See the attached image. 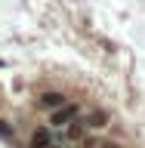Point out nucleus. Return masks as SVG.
<instances>
[{
  "mask_svg": "<svg viewBox=\"0 0 145 148\" xmlns=\"http://www.w3.org/2000/svg\"><path fill=\"white\" fill-rule=\"evenodd\" d=\"M74 117H77V108H74V105H59V108L53 111V117H49V123L62 130L65 123H71Z\"/></svg>",
  "mask_w": 145,
  "mask_h": 148,
  "instance_id": "f257e3e1",
  "label": "nucleus"
},
{
  "mask_svg": "<svg viewBox=\"0 0 145 148\" xmlns=\"http://www.w3.org/2000/svg\"><path fill=\"white\" fill-rule=\"evenodd\" d=\"M108 123V117H105V111H99V108H93L87 117H83V127H93V130H102Z\"/></svg>",
  "mask_w": 145,
  "mask_h": 148,
  "instance_id": "f03ea898",
  "label": "nucleus"
},
{
  "mask_svg": "<svg viewBox=\"0 0 145 148\" xmlns=\"http://www.w3.org/2000/svg\"><path fill=\"white\" fill-rule=\"evenodd\" d=\"M31 148H53V136H49L46 127H40L34 136H31Z\"/></svg>",
  "mask_w": 145,
  "mask_h": 148,
  "instance_id": "7ed1b4c3",
  "label": "nucleus"
},
{
  "mask_svg": "<svg viewBox=\"0 0 145 148\" xmlns=\"http://www.w3.org/2000/svg\"><path fill=\"white\" fill-rule=\"evenodd\" d=\"M37 105H40V108H59V105H65V96L62 92H43V96L37 99Z\"/></svg>",
  "mask_w": 145,
  "mask_h": 148,
  "instance_id": "20e7f679",
  "label": "nucleus"
},
{
  "mask_svg": "<svg viewBox=\"0 0 145 148\" xmlns=\"http://www.w3.org/2000/svg\"><path fill=\"white\" fill-rule=\"evenodd\" d=\"M83 133H87V127H83V120H77V117H74L71 123H65V139H68V142H74V139H80Z\"/></svg>",
  "mask_w": 145,
  "mask_h": 148,
  "instance_id": "39448f33",
  "label": "nucleus"
},
{
  "mask_svg": "<svg viewBox=\"0 0 145 148\" xmlns=\"http://www.w3.org/2000/svg\"><path fill=\"white\" fill-rule=\"evenodd\" d=\"M0 136H9V127H6V120H0Z\"/></svg>",
  "mask_w": 145,
  "mask_h": 148,
  "instance_id": "423d86ee",
  "label": "nucleus"
},
{
  "mask_svg": "<svg viewBox=\"0 0 145 148\" xmlns=\"http://www.w3.org/2000/svg\"><path fill=\"white\" fill-rule=\"evenodd\" d=\"M102 148H118V145H111V142H105V145H102Z\"/></svg>",
  "mask_w": 145,
  "mask_h": 148,
  "instance_id": "0eeeda50",
  "label": "nucleus"
}]
</instances>
